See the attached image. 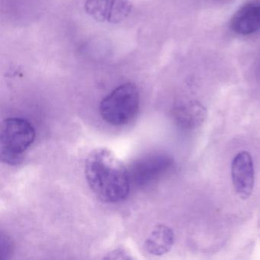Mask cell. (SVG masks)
<instances>
[{
    "mask_svg": "<svg viewBox=\"0 0 260 260\" xmlns=\"http://www.w3.org/2000/svg\"><path fill=\"white\" fill-rule=\"evenodd\" d=\"M85 175L91 190L106 203H118L127 199L131 180L125 166L107 148L91 152L85 164Z\"/></svg>",
    "mask_w": 260,
    "mask_h": 260,
    "instance_id": "6da1fadb",
    "label": "cell"
},
{
    "mask_svg": "<svg viewBox=\"0 0 260 260\" xmlns=\"http://www.w3.org/2000/svg\"><path fill=\"white\" fill-rule=\"evenodd\" d=\"M36 140V130L28 120L9 118L0 129V157L4 164L15 166L23 159L24 153Z\"/></svg>",
    "mask_w": 260,
    "mask_h": 260,
    "instance_id": "7a4b0ae2",
    "label": "cell"
},
{
    "mask_svg": "<svg viewBox=\"0 0 260 260\" xmlns=\"http://www.w3.org/2000/svg\"><path fill=\"white\" fill-rule=\"evenodd\" d=\"M139 107L138 86L133 83H126L115 88L102 100L100 115L111 125H125L135 118Z\"/></svg>",
    "mask_w": 260,
    "mask_h": 260,
    "instance_id": "3957f363",
    "label": "cell"
},
{
    "mask_svg": "<svg viewBox=\"0 0 260 260\" xmlns=\"http://www.w3.org/2000/svg\"><path fill=\"white\" fill-rule=\"evenodd\" d=\"M173 160L164 153H150L135 160L128 169L131 183L146 187L160 179L173 167Z\"/></svg>",
    "mask_w": 260,
    "mask_h": 260,
    "instance_id": "277c9868",
    "label": "cell"
},
{
    "mask_svg": "<svg viewBox=\"0 0 260 260\" xmlns=\"http://www.w3.org/2000/svg\"><path fill=\"white\" fill-rule=\"evenodd\" d=\"M85 10L98 22L118 24L128 17L132 4L128 0H86Z\"/></svg>",
    "mask_w": 260,
    "mask_h": 260,
    "instance_id": "5b68a950",
    "label": "cell"
},
{
    "mask_svg": "<svg viewBox=\"0 0 260 260\" xmlns=\"http://www.w3.org/2000/svg\"><path fill=\"white\" fill-rule=\"evenodd\" d=\"M233 185L237 196L246 200L253 191L255 171L252 156L247 151L237 153L231 165Z\"/></svg>",
    "mask_w": 260,
    "mask_h": 260,
    "instance_id": "8992f818",
    "label": "cell"
},
{
    "mask_svg": "<svg viewBox=\"0 0 260 260\" xmlns=\"http://www.w3.org/2000/svg\"><path fill=\"white\" fill-rule=\"evenodd\" d=\"M231 28L243 36L260 31V0H249L241 6L231 19Z\"/></svg>",
    "mask_w": 260,
    "mask_h": 260,
    "instance_id": "52a82bcc",
    "label": "cell"
},
{
    "mask_svg": "<svg viewBox=\"0 0 260 260\" xmlns=\"http://www.w3.org/2000/svg\"><path fill=\"white\" fill-rule=\"evenodd\" d=\"M205 108L194 100H188L179 104L174 110V118L179 125L184 128H194L203 124L206 119Z\"/></svg>",
    "mask_w": 260,
    "mask_h": 260,
    "instance_id": "ba28073f",
    "label": "cell"
},
{
    "mask_svg": "<svg viewBox=\"0 0 260 260\" xmlns=\"http://www.w3.org/2000/svg\"><path fill=\"white\" fill-rule=\"evenodd\" d=\"M175 236L173 230L164 224L155 226L149 234L144 247L149 253L162 255L170 252L174 244Z\"/></svg>",
    "mask_w": 260,
    "mask_h": 260,
    "instance_id": "9c48e42d",
    "label": "cell"
},
{
    "mask_svg": "<svg viewBox=\"0 0 260 260\" xmlns=\"http://www.w3.org/2000/svg\"><path fill=\"white\" fill-rule=\"evenodd\" d=\"M0 243L2 248L3 258L8 259L11 257L12 253L13 252L14 246H13V240L10 236L2 232L0 234Z\"/></svg>",
    "mask_w": 260,
    "mask_h": 260,
    "instance_id": "30bf717a",
    "label": "cell"
}]
</instances>
